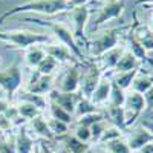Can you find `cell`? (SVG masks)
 Wrapping results in <instances>:
<instances>
[{"instance_id": "obj_1", "label": "cell", "mask_w": 153, "mask_h": 153, "mask_svg": "<svg viewBox=\"0 0 153 153\" xmlns=\"http://www.w3.org/2000/svg\"><path fill=\"white\" fill-rule=\"evenodd\" d=\"M71 9H72V5L69 0H28V2L16 5L11 9L5 11L0 16V25L3 23L5 19L16 14H22V12H35V14H42V16H57Z\"/></svg>"}, {"instance_id": "obj_2", "label": "cell", "mask_w": 153, "mask_h": 153, "mask_svg": "<svg viewBox=\"0 0 153 153\" xmlns=\"http://www.w3.org/2000/svg\"><path fill=\"white\" fill-rule=\"evenodd\" d=\"M28 22H32L35 25H40V26L48 28L54 34V37L58 40V43L65 45L68 49H71V52L78 60H83V57H84L83 51H81L80 45L76 43L75 37H74V32L68 25L61 23V22H51V20H40V19H28Z\"/></svg>"}, {"instance_id": "obj_3", "label": "cell", "mask_w": 153, "mask_h": 153, "mask_svg": "<svg viewBox=\"0 0 153 153\" xmlns=\"http://www.w3.org/2000/svg\"><path fill=\"white\" fill-rule=\"evenodd\" d=\"M0 40L6 42L19 49H28L34 45H48V43H51L52 38L42 32L14 29V31H6V32L0 31Z\"/></svg>"}, {"instance_id": "obj_4", "label": "cell", "mask_w": 153, "mask_h": 153, "mask_svg": "<svg viewBox=\"0 0 153 153\" xmlns=\"http://www.w3.org/2000/svg\"><path fill=\"white\" fill-rule=\"evenodd\" d=\"M121 32H123V28H113V29H107L103 34H100L98 37H95L92 43L89 45V55L100 58L107 51L117 48L120 45Z\"/></svg>"}, {"instance_id": "obj_5", "label": "cell", "mask_w": 153, "mask_h": 153, "mask_svg": "<svg viewBox=\"0 0 153 153\" xmlns=\"http://www.w3.org/2000/svg\"><path fill=\"white\" fill-rule=\"evenodd\" d=\"M124 9H126L124 0H107V2L98 9L97 16L94 17L92 25H91V32L97 31L100 26H103L104 23H107L113 19L121 17Z\"/></svg>"}, {"instance_id": "obj_6", "label": "cell", "mask_w": 153, "mask_h": 153, "mask_svg": "<svg viewBox=\"0 0 153 153\" xmlns=\"http://www.w3.org/2000/svg\"><path fill=\"white\" fill-rule=\"evenodd\" d=\"M80 78H81V69L78 63H72V65L61 74L60 78L55 80L57 91L65 92V94H78L80 89Z\"/></svg>"}, {"instance_id": "obj_7", "label": "cell", "mask_w": 153, "mask_h": 153, "mask_svg": "<svg viewBox=\"0 0 153 153\" xmlns=\"http://www.w3.org/2000/svg\"><path fill=\"white\" fill-rule=\"evenodd\" d=\"M23 84V72L19 66H11L0 71V89L8 94V98H12L19 92Z\"/></svg>"}, {"instance_id": "obj_8", "label": "cell", "mask_w": 153, "mask_h": 153, "mask_svg": "<svg viewBox=\"0 0 153 153\" xmlns=\"http://www.w3.org/2000/svg\"><path fill=\"white\" fill-rule=\"evenodd\" d=\"M103 78V71L101 68L94 63V65H89V68L83 72L81 71V78H80V89L78 94L84 98H91L95 87L98 86L100 80Z\"/></svg>"}, {"instance_id": "obj_9", "label": "cell", "mask_w": 153, "mask_h": 153, "mask_svg": "<svg viewBox=\"0 0 153 153\" xmlns=\"http://www.w3.org/2000/svg\"><path fill=\"white\" fill-rule=\"evenodd\" d=\"M124 112H126V121L127 118L132 115V118L129 120L127 126L130 123H133L135 118H138L144 110H146V101H144V97L143 94H138L135 91H126V100H124Z\"/></svg>"}, {"instance_id": "obj_10", "label": "cell", "mask_w": 153, "mask_h": 153, "mask_svg": "<svg viewBox=\"0 0 153 153\" xmlns=\"http://www.w3.org/2000/svg\"><path fill=\"white\" fill-rule=\"evenodd\" d=\"M71 17L74 22V37L76 43L80 40H84V32H86V26L91 19V9L87 8V5L83 6H76L71 9Z\"/></svg>"}, {"instance_id": "obj_11", "label": "cell", "mask_w": 153, "mask_h": 153, "mask_svg": "<svg viewBox=\"0 0 153 153\" xmlns=\"http://www.w3.org/2000/svg\"><path fill=\"white\" fill-rule=\"evenodd\" d=\"M35 76L31 80L29 86L26 87V91L31 92V94H35V95H45L48 97L49 92L55 87V78L54 75H38L35 71H34Z\"/></svg>"}, {"instance_id": "obj_12", "label": "cell", "mask_w": 153, "mask_h": 153, "mask_svg": "<svg viewBox=\"0 0 153 153\" xmlns=\"http://www.w3.org/2000/svg\"><path fill=\"white\" fill-rule=\"evenodd\" d=\"M78 98H80V94H65V92L57 91V89H52L48 95V101L60 106L61 109L69 112L71 115H74V112H75V104L78 101Z\"/></svg>"}, {"instance_id": "obj_13", "label": "cell", "mask_w": 153, "mask_h": 153, "mask_svg": "<svg viewBox=\"0 0 153 153\" xmlns=\"http://www.w3.org/2000/svg\"><path fill=\"white\" fill-rule=\"evenodd\" d=\"M14 146L16 153H32L35 150V141L26 126H22L17 129V133L14 135Z\"/></svg>"}, {"instance_id": "obj_14", "label": "cell", "mask_w": 153, "mask_h": 153, "mask_svg": "<svg viewBox=\"0 0 153 153\" xmlns=\"http://www.w3.org/2000/svg\"><path fill=\"white\" fill-rule=\"evenodd\" d=\"M153 143V133L144 126H138L136 129L130 133V136L127 138V144H129L130 150L135 153L138 149H141L146 144Z\"/></svg>"}, {"instance_id": "obj_15", "label": "cell", "mask_w": 153, "mask_h": 153, "mask_svg": "<svg viewBox=\"0 0 153 153\" xmlns=\"http://www.w3.org/2000/svg\"><path fill=\"white\" fill-rule=\"evenodd\" d=\"M45 52H46V55L57 60L58 65H61V63H75V58H76L71 52V49H68L61 43H48V45H45Z\"/></svg>"}, {"instance_id": "obj_16", "label": "cell", "mask_w": 153, "mask_h": 153, "mask_svg": "<svg viewBox=\"0 0 153 153\" xmlns=\"http://www.w3.org/2000/svg\"><path fill=\"white\" fill-rule=\"evenodd\" d=\"M28 130L32 132L35 136H38L40 139H46V141H52V139H55L52 132H51V129H49V126H48V120L43 117V113L38 115V117H35L34 120L28 121Z\"/></svg>"}, {"instance_id": "obj_17", "label": "cell", "mask_w": 153, "mask_h": 153, "mask_svg": "<svg viewBox=\"0 0 153 153\" xmlns=\"http://www.w3.org/2000/svg\"><path fill=\"white\" fill-rule=\"evenodd\" d=\"M110 91H112V80L109 76H103L100 80L98 86L95 87V91L92 94V97L89 98L95 106H103L109 103V98H110Z\"/></svg>"}, {"instance_id": "obj_18", "label": "cell", "mask_w": 153, "mask_h": 153, "mask_svg": "<svg viewBox=\"0 0 153 153\" xmlns=\"http://www.w3.org/2000/svg\"><path fill=\"white\" fill-rule=\"evenodd\" d=\"M124 51H126V46L118 45L117 48H113V49L107 51L106 54L101 55L100 57V65H98L101 68V71H104V69L115 71V68H117V65H118V61H120V58H121Z\"/></svg>"}, {"instance_id": "obj_19", "label": "cell", "mask_w": 153, "mask_h": 153, "mask_svg": "<svg viewBox=\"0 0 153 153\" xmlns=\"http://www.w3.org/2000/svg\"><path fill=\"white\" fill-rule=\"evenodd\" d=\"M130 32L139 42V45L144 48L146 52H152L153 51V28L152 26H147V25H138V26Z\"/></svg>"}, {"instance_id": "obj_20", "label": "cell", "mask_w": 153, "mask_h": 153, "mask_svg": "<svg viewBox=\"0 0 153 153\" xmlns=\"http://www.w3.org/2000/svg\"><path fill=\"white\" fill-rule=\"evenodd\" d=\"M25 65L29 69H35L42 63V60L46 57L45 52V45H34L28 49H25Z\"/></svg>"}, {"instance_id": "obj_21", "label": "cell", "mask_w": 153, "mask_h": 153, "mask_svg": "<svg viewBox=\"0 0 153 153\" xmlns=\"http://www.w3.org/2000/svg\"><path fill=\"white\" fill-rule=\"evenodd\" d=\"M139 61L129 49L126 48V51L123 52L120 61H118V65L117 68H115V72H127V71H133V69H138L139 68Z\"/></svg>"}, {"instance_id": "obj_22", "label": "cell", "mask_w": 153, "mask_h": 153, "mask_svg": "<svg viewBox=\"0 0 153 153\" xmlns=\"http://www.w3.org/2000/svg\"><path fill=\"white\" fill-rule=\"evenodd\" d=\"M103 147L104 153H133L127 144V139L124 136L117 138V139H112V141H107L104 144H100Z\"/></svg>"}, {"instance_id": "obj_23", "label": "cell", "mask_w": 153, "mask_h": 153, "mask_svg": "<svg viewBox=\"0 0 153 153\" xmlns=\"http://www.w3.org/2000/svg\"><path fill=\"white\" fill-rule=\"evenodd\" d=\"M16 107H17L19 115H20L23 120H26V121H31L35 117H38V115L43 113L35 104L29 103V101H25V100H19V103L16 104Z\"/></svg>"}, {"instance_id": "obj_24", "label": "cell", "mask_w": 153, "mask_h": 153, "mask_svg": "<svg viewBox=\"0 0 153 153\" xmlns=\"http://www.w3.org/2000/svg\"><path fill=\"white\" fill-rule=\"evenodd\" d=\"M57 139H60V144L65 146L66 150H68L69 153H84L89 147H91L89 144H83V143H80L76 138H74L72 133H68V135L61 136V138H57Z\"/></svg>"}, {"instance_id": "obj_25", "label": "cell", "mask_w": 153, "mask_h": 153, "mask_svg": "<svg viewBox=\"0 0 153 153\" xmlns=\"http://www.w3.org/2000/svg\"><path fill=\"white\" fill-rule=\"evenodd\" d=\"M48 112H49V118L63 121V123H66V124H69V126H72V124L75 123L74 115H71V113L66 112L65 109H61L60 106L51 103V101H48Z\"/></svg>"}, {"instance_id": "obj_26", "label": "cell", "mask_w": 153, "mask_h": 153, "mask_svg": "<svg viewBox=\"0 0 153 153\" xmlns=\"http://www.w3.org/2000/svg\"><path fill=\"white\" fill-rule=\"evenodd\" d=\"M150 87H153V75H144L138 72L132 81L130 91H135L138 94H146Z\"/></svg>"}, {"instance_id": "obj_27", "label": "cell", "mask_w": 153, "mask_h": 153, "mask_svg": "<svg viewBox=\"0 0 153 153\" xmlns=\"http://www.w3.org/2000/svg\"><path fill=\"white\" fill-rule=\"evenodd\" d=\"M139 71L138 69H133V71H127V72H115V75H113V83L117 84L120 89H123V91L126 92V91H129L130 89V86H132V81H133V78L136 76V74H138Z\"/></svg>"}, {"instance_id": "obj_28", "label": "cell", "mask_w": 153, "mask_h": 153, "mask_svg": "<svg viewBox=\"0 0 153 153\" xmlns=\"http://www.w3.org/2000/svg\"><path fill=\"white\" fill-rule=\"evenodd\" d=\"M97 112V106L92 103L89 98H84L80 95L78 101L75 104V112H74V118H80V117H84V115H89V113H94Z\"/></svg>"}, {"instance_id": "obj_29", "label": "cell", "mask_w": 153, "mask_h": 153, "mask_svg": "<svg viewBox=\"0 0 153 153\" xmlns=\"http://www.w3.org/2000/svg\"><path fill=\"white\" fill-rule=\"evenodd\" d=\"M58 61L57 60H54L52 57H49V55H46L43 60H42V63L38 65L34 71L38 74V75H54L55 74V71L58 69Z\"/></svg>"}, {"instance_id": "obj_30", "label": "cell", "mask_w": 153, "mask_h": 153, "mask_svg": "<svg viewBox=\"0 0 153 153\" xmlns=\"http://www.w3.org/2000/svg\"><path fill=\"white\" fill-rule=\"evenodd\" d=\"M107 115H109V118L112 120L113 126H117L118 129L123 130L126 127V112H124V107L109 106L107 107Z\"/></svg>"}, {"instance_id": "obj_31", "label": "cell", "mask_w": 153, "mask_h": 153, "mask_svg": "<svg viewBox=\"0 0 153 153\" xmlns=\"http://www.w3.org/2000/svg\"><path fill=\"white\" fill-rule=\"evenodd\" d=\"M48 126H49V129H51V132H52V135H54L55 139L68 135L69 130H71V126L69 124L63 123V121H58V120H54V118H49L48 120Z\"/></svg>"}, {"instance_id": "obj_32", "label": "cell", "mask_w": 153, "mask_h": 153, "mask_svg": "<svg viewBox=\"0 0 153 153\" xmlns=\"http://www.w3.org/2000/svg\"><path fill=\"white\" fill-rule=\"evenodd\" d=\"M127 42H129V46H127V49H129L130 52H132L139 61H143V60L147 58V52L144 51V48L139 45V42L132 35V32L127 34Z\"/></svg>"}, {"instance_id": "obj_33", "label": "cell", "mask_w": 153, "mask_h": 153, "mask_svg": "<svg viewBox=\"0 0 153 153\" xmlns=\"http://www.w3.org/2000/svg\"><path fill=\"white\" fill-rule=\"evenodd\" d=\"M124 100H126V92L112 81V91H110V98H109L107 104L113 106V107H123L124 106Z\"/></svg>"}, {"instance_id": "obj_34", "label": "cell", "mask_w": 153, "mask_h": 153, "mask_svg": "<svg viewBox=\"0 0 153 153\" xmlns=\"http://www.w3.org/2000/svg\"><path fill=\"white\" fill-rule=\"evenodd\" d=\"M72 135H74V138H76L83 144H89V146L92 144V133H91V129H89V127L75 124L74 130H72Z\"/></svg>"}, {"instance_id": "obj_35", "label": "cell", "mask_w": 153, "mask_h": 153, "mask_svg": "<svg viewBox=\"0 0 153 153\" xmlns=\"http://www.w3.org/2000/svg\"><path fill=\"white\" fill-rule=\"evenodd\" d=\"M20 100L29 101V103L35 104L38 109L42 110V112L48 107V97H45V95H35V94H31V92H28V91H26V92H23V94H22Z\"/></svg>"}, {"instance_id": "obj_36", "label": "cell", "mask_w": 153, "mask_h": 153, "mask_svg": "<svg viewBox=\"0 0 153 153\" xmlns=\"http://www.w3.org/2000/svg\"><path fill=\"white\" fill-rule=\"evenodd\" d=\"M103 120H106L104 115L101 113L100 110H97V112H94V113H89V115H84V117L76 118V120H75V124H80V126H84V127H92L94 124L103 121Z\"/></svg>"}, {"instance_id": "obj_37", "label": "cell", "mask_w": 153, "mask_h": 153, "mask_svg": "<svg viewBox=\"0 0 153 153\" xmlns=\"http://www.w3.org/2000/svg\"><path fill=\"white\" fill-rule=\"evenodd\" d=\"M121 136H123V130L118 129L117 126L109 124V126L106 127V130L103 132V135H101L98 144H104V143H107V141H112V139H117V138H121Z\"/></svg>"}, {"instance_id": "obj_38", "label": "cell", "mask_w": 153, "mask_h": 153, "mask_svg": "<svg viewBox=\"0 0 153 153\" xmlns=\"http://www.w3.org/2000/svg\"><path fill=\"white\" fill-rule=\"evenodd\" d=\"M0 153H16L14 135H9V132H6L3 138H0Z\"/></svg>"}, {"instance_id": "obj_39", "label": "cell", "mask_w": 153, "mask_h": 153, "mask_svg": "<svg viewBox=\"0 0 153 153\" xmlns=\"http://www.w3.org/2000/svg\"><path fill=\"white\" fill-rule=\"evenodd\" d=\"M107 126H109L107 120H103V121L94 124L92 127H89V129H91V133H92V144H98L100 138H101V135H103V132L106 130Z\"/></svg>"}, {"instance_id": "obj_40", "label": "cell", "mask_w": 153, "mask_h": 153, "mask_svg": "<svg viewBox=\"0 0 153 153\" xmlns=\"http://www.w3.org/2000/svg\"><path fill=\"white\" fill-rule=\"evenodd\" d=\"M144 101H146V109L147 110H153V87H150L146 94H143Z\"/></svg>"}, {"instance_id": "obj_41", "label": "cell", "mask_w": 153, "mask_h": 153, "mask_svg": "<svg viewBox=\"0 0 153 153\" xmlns=\"http://www.w3.org/2000/svg\"><path fill=\"white\" fill-rule=\"evenodd\" d=\"M11 103H9V98L8 97H2L0 95V115H5V112L9 109Z\"/></svg>"}, {"instance_id": "obj_42", "label": "cell", "mask_w": 153, "mask_h": 153, "mask_svg": "<svg viewBox=\"0 0 153 153\" xmlns=\"http://www.w3.org/2000/svg\"><path fill=\"white\" fill-rule=\"evenodd\" d=\"M135 153H153V143L143 146L141 149H138V150H136Z\"/></svg>"}, {"instance_id": "obj_43", "label": "cell", "mask_w": 153, "mask_h": 153, "mask_svg": "<svg viewBox=\"0 0 153 153\" xmlns=\"http://www.w3.org/2000/svg\"><path fill=\"white\" fill-rule=\"evenodd\" d=\"M89 0H71V5L72 8H76V6H83V5H87Z\"/></svg>"}, {"instance_id": "obj_44", "label": "cell", "mask_w": 153, "mask_h": 153, "mask_svg": "<svg viewBox=\"0 0 153 153\" xmlns=\"http://www.w3.org/2000/svg\"><path fill=\"white\" fill-rule=\"evenodd\" d=\"M138 3H153V0H136Z\"/></svg>"}, {"instance_id": "obj_45", "label": "cell", "mask_w": 153, "mask_h": 153, "mask_svg": "<svg viewBox=\"0 0 153 153\" xmlns=\"http://www.w3.org/2000/svg\"><path fill=\"white\" fill-rule=\"evenodd\" d=\"M84 153H95V150H94L92 147H89V149H87V150H86Z\"/></svg>"}, {"instance_id": "obj_46", "label": "cell", "mask_w": 153, "mask_h": 153, "mask_svg": "<svg viewBox=\"0 0 153 153\" xmlns=\"http://www.w3.org/2000/svg\"><path fill=\"white\" fill-rule=\"evenodd\" d=\"M150 22H152V28H153V12H152V17H150Z\"/></svg>"}, {"instance_id": "obj_47", "label": "cell", "mask_w": 153, "mask_h": 153, "mask_svg": "<svg viewBox=\"0 0 153 153\" xmlns=\"http://www.w3.org/2000/svg\"><path fill=\"white\" fill-rule=\"evenodd\" d=\"M69 2H71V0H69Z\"/></svg>"}]
</instances>
